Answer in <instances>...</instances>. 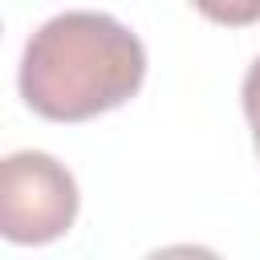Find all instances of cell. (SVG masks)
Instances as JSON below:
<instances>
[{
    "mask_svg": "<svg viewBox=\"0 0 260 260\" xmlns=\"http://www.w3.org/2000/svg\"><path fill=\"white\" fill-rule=\"evenodd\" d=\"M146 49L110 12L45 20L20 57V98L49 122H85L142 89Z\"/></svg>",
    "mask_w": 260,
    "mask_h": 260,
    "instance_id": "cell-1",
    "label": "cell"
},
{
    "mask_svg": "<svg viewBox=\"0 0 260 260\" xmlns=\"http://www.w3.org/2000/svg\"><path fill=\"white\" fill-rule=\"evenodd\" d=\"M77 219V183L45 150H16L0 162V232L12 244H49Z\"/></svg>",
    "mask_w": 260,
    "mask_h": 260,
    "instance_id": "cell-2",
    "label": "cell"
},
{
    "mask_svg": "<svg viewBox=\"0 0 260 260\" xmlns=\"http://www.w3.org/2000/svg\"><path fill=\"white\" fill-rule=\"evenodd\" d=\"M207 20L228 24V28H244L260 20V0H191Z\"/></svg>",
    "mask_w": 260,
    "mask_h": 260,
    "instance_id": "cell-3",
    "label": "cell"
},
{
    "mask_svg": "<svg viewBox=\"0 0 260 260\" xmlns=\"http://www.w3.org/2000/svg\"><path fill=\"white\" fill-rule=\"evenodd\" d=\"M240 98H244V114H248V126H252V142H256V154H260V57L248 65Z\"/></svg>",
    "mask_w": 260,
    "mask_h": 260,
    "instance_id": "cell-4",
    "label": "cell"
}]
</instances>
